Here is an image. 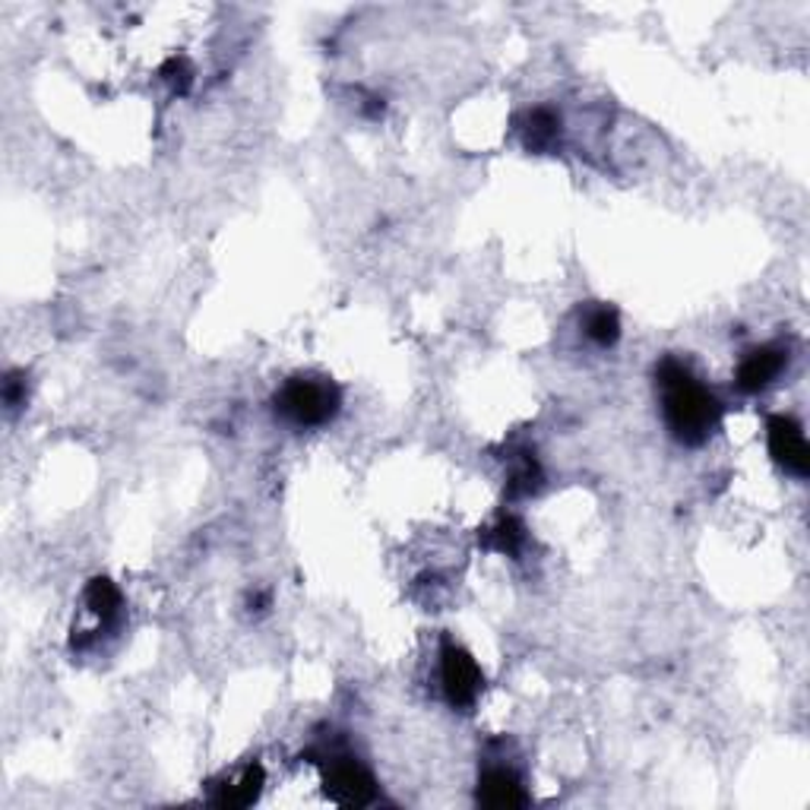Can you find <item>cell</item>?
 Returning <instances> with one entry per match:
<instances>
[{"instance_id": "6da1fadb", "label": "cell", "mask_w": 810, "mask_h": 810, "mask_svg": "<svg viewBox=\"0 0 810 810\" xmlns=\"http://www.w3.org/2000/svg\"><path fill=\"white\" fill-rule=\"evenodd\" d=\"M655 380L662 390V412H665L671 437L687 444V447L706 444L709 434L719 427L722 402L699 384L687 364H681L677 358H665L659 364Z\"/></svg>"}, {"instance_id": "7a4b0ae2", "label": "cell", "mask_w": 810, "mask_h": 810, "mask_svg": "<svg viewBox=\"0 0 810 810\" xmlns=\"http://www.w3.org/2000/svg\"><path fill=\"white\" fill-rule=\"evenodd\" d=\"M342 392L323 377H292L276 392V412L298 427H320L339 415Z\"/></svg>"}, {"instance_id": "3957f363", "label": "cell", "mask_w": 810, "mask_h": 810, "mask_svg": "<svg viewBox=\"0 0 810 810\" xmlns=\"http://www.w3.org/2000/svg\"><path fill=\"white\" fill-rule=\"evenodd\" d=\"M441 687L444 697L453 709H472L481 697L484 687V674L478 669V662L453 640H444L441 646Z\"/></svg>"}, {"instance_id": "277c9868", "label": "cell", "mask_w": 810, "mask_h": 810, "mask_svg": "<svg viewBox=\"0 0 810 810\" xmlns=\"http://www.w3.org/2000/svg\"><path fill=\"white\" fill-rule=\"evenodd\" d=\"M323 788L339 808H364L377 801V783L355 756H333L323 766Z\"/></svg>"}, {"instance_id": "5b68a950", "label": "cell", "mask_w": 810, "mask_h": 810, "mask_svg": "<svg viewBox=\"0 0 810 810\" xmlns=\"http://www.w3.org/2000/svg\"><path fill=\"white\" fill-rule=\"evenodd\" d=\"M766 447H769V456L776 459V466H783L788 476L808 478V441H805L801 424L791 415H769V421H766Z\"/></svg>"}, {"instance_id": "8992f818", "label": "cell", "mask_w": 810, "mask_h": 810, "mask_svg": "<svg viewBox=\"0 0 810 810\" xmlns=\"http://www.w3.org/2000/svg\"><path fill=\"white\" fill-rule=\"evenodd\" d=\"M788 364V352L779 345H763L744 355V362L738 364V390L741 392H763L779 380V374Z\"/></svg>"}, {"instance_id": "52a82bcc", "label": "cell", "mask_w": 810, "mask_h": 810, "mask_svg": "<svg viewBox=\"0 0 810 810\" xmlns=\"http://www.w3.org/2000/svg\"><path fill=\"white\" fill-rule=\"evenodd\" d=\"M529 798H526V788L520 785V779L510 773V769H484L481 779H478V805L494 810H510V808H523Z\"/></svg>"}, {"instance_id": "ba28073f", "label": "cell", "mask_w": 810, "mask_h": 810, "mask_svg": "<svg viewBox=\"0 0 810 810\" xmlns=\"http://www.w3.org/2000/svg\"><path fill=\"white\" fill-rule=\"evenodd\" d=\"M263 783H266L263 766H260V763H251V766L241 769L238 779L219 785V791L213 795V805H216V808H251L253 801L260 798V791H263Z\"/></svg>"}, {"instance_id": "9c48e42d", "label": "cell", "mask_w": 810, "mask_h": 810, "mask_svg": "<svg viewBox=\"0 0 810 810\" xmlns=\"http://www.w3.org/2000/svg\"><path fill=\"white\" fill-rule=\"evenodd\" d=\"M520 134L523 142L532 152H545L551 149L560 137V117L551 109H529L520 117Z\"/></svg>"}, {"instance_id": "30bf717a", "label": "cell", "mask_w": 810, "mask_h": 810, "mask_svg": "<svg viewBox=\"0 0 810 810\" xmlns=\"http://www.w3.org/2000/svg\"><path fill=\"white\" fill-rule=\"evenodd\" d=\"M83 602L85 608L99 617L102 624H109V627L117 624L121 615H124V595H121V589L114 586L112 580H105V577L89 580V586H85L83 592Z\"/></svg>"}, {"instance_id": "8fae6325", "label": "cell", "mask_w": 810, "mask_h": 810, "mask_svg": "<svg viewBox=\"0 0 810 810\" xmlns=\"http://www.w3.org/2000/svg\"><path fill=\"white\" fill-rule=\"evenodd\" d=\"M484 541H488V548H494L501 555H520V548L526 545V529H523V523L516 516H501L488 529Z\"/></svg>"}, {"instance_id": "7c38bea8", "label": "cell", "mask_w": 810, "mask_h": 810, "mask_svg": "<svg viewBox=\"0 0 810 810\" xmlns=\"http://www.w3.org/2000/svg\"><path fill=\"white\" fill-rule=\"evenodd\" d=\"M586 335L595 342V345H602V349H608V345H615L617 335H620V320H617V313L612 308H592L586 313Z\"/></svg>"}, {"instance_id": "4fadbf2b", "label": "cell", "mask_w": 810, "mask_h": 810, "mask_svg": "<svg viewBox=\"0 0 810 810\" xmlns=\"http://www.w3.org/2000/svg\"><path fill=\"white\" fill-rule=\"evenodd\" d=\"M538 488H541V469H538L532 453H523L516 469H513V476H510V494L513 498H526V494H535Z\"/></svg>"}, {"instance_id": "5bb4252c", "label": "cell", "mask_w": 810, "mask_h": 810, "mask_svg": "<svg viewBox=\"0 0 810 810\" xmlns=\"http://www.w3.org/2000/svg\"><path fill=\"white\" fill-rule=\"evenodd\" d=\"M191 77H194V70H191L184 60H171V64L166 67V80L168 83H174L178 92H184V89L191 85Z\"/></svg>"}, {"instance_id": "9a60e30c", "label": "cell", "mask_w": 810, "mask_h": 810, "mask_svg": "<svg viewBox=\"0 0 810 810\" xmlns=\"http://www.w3.org/2000/svg\"><path fill=\"white\" fill-rule=\"evenodd\" d=\"M23 399H26V384L20 380V374H7V380H3V402L10 409H16Z\"/></svg>"}]
</instances>
